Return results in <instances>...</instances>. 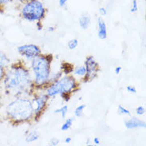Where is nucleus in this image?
<instances>
[{"label":"nucleus","mask_w":146,"mask_h":146,"mask_svg":"<svg viewBox=\"0 0 146 146\" xmlns=\"http://www.w3.org/2000/svg\"><path fill=\"white\" fill-rule=\"evenodd\" d=\"M2 86L5 94L15 98L31 97L36 91L31 71L22 60L6 68Z\"/></svg>","instance_id":"nucleus-1"},{"label":"nucleus","mask_w":146,"mask_h":146,"mask_svg":"<svg viewBox=\"0 0 146 146\" xmlns=\"http://www.w3.org/2000/svg\"><path fill=\"white\" fill-rule=\"evenodd\" d=\"M35 109L29 97H17L5 109V117L13 125H19L34 120Z\"/></svg>","instance_id":"nucleus-2"},{"label":"nucleus","mask_w":146,"mask_h":146,"mask_svg":"<svg viewBox=\"0 0 146 146\" xmlns=\"http://www.w3.org/2000/svg\"><path fill=\"white\" fill-rule=\"evenodd\" d=\"M52 61L53 55L50 54H41L31 60V68L35 90H44L48 86L49 78L51 74Z\"/></svg>","instance_id":"nucleus-3"},{"label":"nucleus","mask_w":146,"mask_h":146,"mask_svg":"<svg viewBox=\"0 0 146 146\" xmlns=\"http://www.w3.org/2000/svg\"><path fill=\"white\" fill-rule=\"evenodd\" d=\"M79 86L80 83L77 81L74 76L68 74L62 77L55 82L48 85L44 89V91L50 98H52L64 94H73L76 91L79 90Z\"/></svg>","instance_id":"nucleus-4"},{"label":"nucleus","mask_w":146,"mask_h":146,"mask_svg":"<svg viewBox=\"0 0 146 146\" xmlns=\"http://www.w3.org/2000/svg\"><path fill=\"white\" fill-rule=\"evenodd\" d=\"M19 10L20 17L31 23L42 21L47 13V9L40 0H32L19 3Z\"/></svg>","instance_id":"nucleus-5"},{"label":"nucleus","mask_w":146,"mask_h":146,"mask_svg":"<svg viewBox=\"0 0 146 146\" xmlns=\"http://www.w3.org/2000/svg\"><path fill=\"white\" fill-rule=\"evenodd\" d=\"M32 102L35 109L34 121H38L42 116L45 110L47 108V104L50 97L45 92L44 93H35L32 94Z\"/></svg>","instance_id":"nucleus-6"},{"label":"nucleus","mask_w":146,"mask_h":146,"mask_svg":"<svg viewBox=\"0 0 146 146\" xmlns=\"http://www.w3.org/2000/svg\"><path fill=\"white\" fill-rule=\"evenodd\" d=\"M85 67L86 73L84 78L82 79V82L83 83L90 82L98 76L100 72V66L93 55L87 56L85 60Z\"/></svg>","instance_id":"nucleus-7"},{"label":"nucleus","mask_w":146,"mask_h":146,"mask_svg":"<svg viewBox=\"0 0 146 146\" xmlns=\"http://www.w3.org/2000/svg\"><path fill=\"white\" fill-rule=\"evenodd\" d=\"M17 51L27 61H31L42 54L41 48L35 44H24L19 46L17 48Z\"/></svg>","instance_id":"nucleus-8"},{"label":"nucleus","mask_w":146,"mask_h":146,"mask_svg":"<svg viewBox=\"0 0 146 146\" xmlns=\"http://www.w3.org/2000/svg\"><path fill=\"white\" fill-rule=\"evenodd\" d=\"M125 126L127 129H145L146 127L145 121H144L137 117H129L125 120Z\"/></svg>","instance_id":"nucleus-9"},{"label":"nucleus","mask_w":146,"mask_h":146,"mask_svg":"<svg viewBox=\"0 0 146 146\" xmlns=\"http://www.w3.org/2000/svg\"><path fill=\"white\" fill-rule=\"evenodd\" d=\"M98 36L99 39L105 40L107 38V26L105 20L102 17H99L98 19Z\"/></svg>","instance_id":"nucleus-10"},{"label":"nucleus","mask_w":146,"mask_h":146,"mask_svg":"<svg viewBox=\"0 0 146 146\" xmlns=\"http://www.w3.org/2000/svg\"><path fill=\"white\" fill-rule=\"evenodd\" d=\"M79 26L82 30L86 31L90 27L91 24V16L89 13H83L78 19Z\"/></svg>","instance_id":"nucleus-11"},{"label":"nucleus","mask_w":146,"mask_h":146,"mask_svg":"<svg viewBox=\"0 0 146 146\" xmlns=\"http://www.w3.org/2000/svg\"><path fill=\"white\" fill-rule=\"evenodd\" d=\"M74 69V66L73 64L70 63L68 62H64L61 64V70H62V72L65 75H68L73 74Z\"/></svg>","instance_id":"nucleus-12"},{"label":"nucleus","mask_w":146,"mask_h":146,"mask_svg":"<svg viewBox=\"0 0 146 146\" xmlns=\"http://www.w3.org/2000/svg\"><path fill=\"white\" fill-rule=\"evenodd\" d=\"M39 138V134L36 130H33L31 132H28L27 135L26 136V142L27 143H32L35 142L36 141H38Z\"/></svg>","instance_id":"nucleus-13"},{"label":"nucleus","mask_w":146,"mask_h":146,"mask_svg":"<svg viewBox=\"0 0 146 146\" xmlns=\"http://www.w3.org/2000/svg\"><path fill=\"white\" fill-rule=\"evenodd\" d=\"M11 63V59L8 58V56L4 52L0 50V66L7 68Z\"/></svg>","instance_id":"nucleus-14"},{"label":"nucleus","mask_w":146,"mask_h":146,"mask_svg":"<svg viewBox=\"0 0 146 146\" xmlns=\"http://www.w3.org/2000/svg\"><path fill=\"white\" fill-rule=\"evenodd\" d=\"M68 110H69V108H68V106L65 105L63 106L60 107V108H58L54 110V113H56V114H60L62 118L65 119L66 117V116L68 114Z\"/></svg>","instance_id":"nucleus-15"},{"label":"nucleus","mask_w":146,"mask_h":146,"mask_svg":"<svg viewBox=\"0 0 146 146\" xmlns=\"http://www.w3.org/2000/svg\"><path fill=\"white\" fill-rule=\"evenodd\" d=\"M75 121V117H70V118H67L66 120V121L61 126V130L63 131V132H66V131L69 130L70 128L72 127V125L73 123Z\"/></svg>","instance_id":"nucleus-16"},{"label":"nucleus","mask_w":146,"mask_h":146,"mask_svg":"<svg viewBox=\"0 0 146 146\" xmlns=\"http://www.w3.org/2000/svg\"><path fill=\"white\" fill-rule=\"evenodd\" d=\"M86 67L85 66H77L74 69L73 74L75 76L78 77H81V78H84V76L86 75Z\"/></svg>","instance_id":"nucleus-17"},{"label":"nucleus","mask_w":146,"mask_h":146,"mask_svg":"<svg viewBox=\"0 0 146 146\" xmlns=\"http://www.w3.org/2000/svg\"><path fill=\"white\" fill-rule=\"evenodd\" d=\"M62 74H63V73L62 72V70L56 72L54 74H51L50 76V78H49V84L48 85L57 82L58 79H60L62 77Z\"/></svg>","instance_id":"nucleus-18"},{"label":"nucleus","mask_w":146,"mask_h":146,"mask_svg":"<svg viewBox=\"0 0 146 146\" xmlns=\"http://www.w3.org/2000/svg\"><path fill=\"white\" fill-rule=\"evenodd\" d=\"M86 108V105H80L78 107H76V109L74 110V116L76 117H82L83 112H84V110Z\"/></svg>","instance_id":"nucleus-19"},{"label":"nucleus","mask_w":146,"mask_h":146,"mask_svg":"<svg viewBox=\"0 0 146 146\" xmlns=\"http://www.w3.org/2000/svg\"><path fill=\"white\" fill-rule=\"evenodd\" d=\"M78 40L76 39V38H73V39H70L67 43V46L69 50H75L76 48L78 47Z\"/></svg>","instance_id":"nucleus-20"},{"label":"nucleus","mask_w":146,"mask_h":146,"mask_svg":"<svg viewBox=\"0 0 146 146\" xmlns=\"http://www.w3.org/2000/svg\"><path fill=\"white\" fill-rule=\"evenodd\" d=\"M117 113L120 115H126V116H130V111L128 109L122 106L121 105H119L117 106Z\"/></svg>","instance_id":"nucleus-21"},{"label":"nucleus","mask_w":146,"mask_h":146,"mask_svg":"<svg viewBox=\"0 0 146 146\" xmlns=\"http://www.w3.org/2000/svg\"><path fill=\"white\" fill-rule=\"evenodd\" d=\"M15 0H0V14L3 13L5 11V7L7 4L14 2Z\"/></svg>","instance_id":"nucleus-22"},{"label":"nucleus","mask_w":146,"mask_h":146,"mask_svg":"<svg viewBox=\"0 0 146 146\" xmlns=\"http://www.w3.org/2000/svg\"><path fill=\"white\" fill-rule=\"evenodd\" d=\"M138 11V4H137V0H133L132 1V6L130 8L131 13H136Z\"/></svg>","instance_id":"nucleus-23"},{"label":"nucleus","mask_w":146,"mask_h":146,"mask_svg":"<svg viewBox=\"0 0 146 146\" xmlns=\"http://www.w3.org/2000/svg\"><path fill=\"white\" fill-rule=\"evenodd\" d=\"M145 113V108L142 106H139L136 108V114L138 116H142Z\"/></svg>","instance_id":"nucleus-24"},{"label":"nucleus","mask_w":146,"mask_h":146,"mask_svg":"<svg viewBox=\"0 0 146 146\" xmlns=\"http://www.w3.org/2000/svg\"><path fill=\"white\" fill-rule=\"evenodd\" d=\"M126 91L128 93H129L131 94H137V89L134 86H126Z\"/></svg>","instance_id":"nucleus-25"},{"label":"nucleus","mask_w":146,"mask_h":146,"mask_svg":"<svg viewBox=\"0 0 146 146\" xmlns=\"http://www.w3.org/2000/svg\"><path fill=\"white\" fill-rule=\"evenodd\" d=\"M60 141L58 138H56V137H53V138L50 139V145L51 146H57L59 145Z\"/></svg>","instance_id":"nucleus-26"},{"label":"nucleus","mask_w":146,"mask_h":146,"mask_svg":"<svg viewBox=\"0 0 146 146\" xmlns=\"http://www.w3.org/2000/svg\"><path fill=\"white\" fill-rule=\"evenodd\" d=\"M5 70H6V68L0 66V87L2 86V82H3L4 74H5Z\"/></svg>","instance_id":"nucleus-27"},{"label":"nucleus","mask_w":146,"mask_h":146,"mask_svg":"<svg viewBox=\"0 0 146 146\" xmlns=\"http://www.w3.org/2000/svg\"><path fill=\"white\" fill-rule=\"evenodd\" d=\"M71 95L72 94H62L60 95L61 96V98L63 99L65 102H69L70 101V98H71Z\"/></svg>","instance_id":"nucleus-28"},{"label":"nucleus","mask_w":146,"mask_h":146,"mask_svg":"<svg viewBox=\"0 0 146 146\" xmlns=\"http://www.w3.org/2000/svg\"><path fill=\"white\" fill-rule=\"evenodd\" d=\"M36 28H37V30L40 31H42V28H43V26H42V21H38V22H36Z\"/></svg>","instance_id":"nucleus-29"},{"label":"nucleus","mask_w":146,"mask_h":146,"mask_svg":"<svg viewBox=\"0 0 146 146\" xmlns=\"http://www.w3.org/2000/svg\"><path fill=\"white\" fill-rule=\"evenodd\" d=\"M99 13H100V15L102 16H106L107 15L106 9L105 7H100L99 8Z\"/></svg>","instance_id":"nucleus-30"},{"label":"nucleus","mask_w":146,"mask_h":146,"mask_svg":"<svg viewBox=\"0 0 146 146\" xmlns=\"http://www.w3.org/2000/svg\"><path fill=\"white\" fill-rule=\"evenodd\" d=\"M68 0H58V3H59L60 7H66V4H67Z\"/></svg>","instance_id":"nucleus-31"},{"label":"nucleus","mask_w":146,"mask_h":146,"mask_svg":"<svg viewBox=\"0 0 146 146\" xmlns=\"http://www.w3.org/2000/svg\"><path fill=\"white\" fill-rule=\"evenodd\" d=\"M121 70H122V67H121V66H117V67L115 68L114 72H115V74H116L119 75L120 74H121Z\"/></svg>","instance_id":"nucleus-32"},{"label":"nucleus","mask_w":146,"mask_h":146,"mask_svg":"<svg viewBox=\"0 0 146 146\" xmlns=\"http://www.w3.org/2000/svg\"><path fill=\"white\" fill-rule=\"evenodd\" d=\"M93 142H94V145H99L101 144L100 139H99L98 137H94V140H93Z\"/></svg>","instance_id":"nucleus-33"},{"label":"nucleus","mask_w":146,"mask_h":146,"mask_svg":"<svg viewBox=\"0 0 146 146\" xmlns=\"http://www.w3.org/2000/svg\"><path fill=\"white\" fill-rule=\"evenodd\" d=\"M72 141V139L71 137H66V138L65 139V143L66 144H70Z\"/></svg>","instance_id":"nucleus-34"},{"label":"nucleus","mask_w":146,"mask_h":146,"mask_svg":"<svg viewBox=\"0 0 146 146\" xmlns=\"http://www.w3.org/2000/svg\"><path fill=\"white\" fill-rule=\"evenodd\" d=\"M54 30H55V28H54V27H50L48 28L47 31H49V32H54Z\"/></svg>","instance_id":"nucleus-35"},{"label":"nucleus","mask_w":146,"mask_h":146,"mask_svg":"<svg viewBox=\"0 0 146 146\" xmlns=\"http://www.w3.org/2000/svg\"><path fill=\"white\" fill-rule=\"evenodd\" d=\"M29 1H32V0H17V2H18L19 3H23L29 2Z\"/></svg>","instance_id":"nucleus-36"},{"label":"nucleus","mask_w":146,"mask_h":146,"mask_svg":"<svg viewBox=\"0 0 146 146\" xmlns=\"http://www.w3.org/2000/svg\"><path fill=\"white\" fill-rule=\"evenodd\" d=\"M90 139H88V140H87V141H86V145H90Z\"/></svg>","instance_id":"nucleus-37"},{"label":"nucleus","mask_w":146,"mask_h":146,"mask_svg":"<svg viewBox=\"0 0 146 146\" xmlns=\"http://www.w3.org/2000/svg\"><path fill=\"white\" fill-rule=\"evenodd\" d=\"M0 110H1V102H0Z\"/></svg>","instance_id":"nucleus-38"}]
</instances>
